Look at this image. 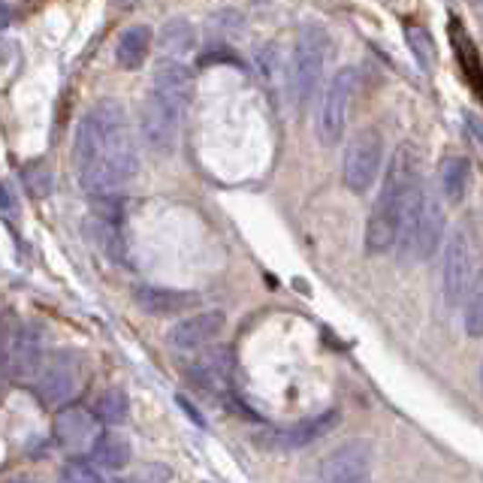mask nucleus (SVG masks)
Returning <instances> with one entry per match:
<instances>
[{"mask_svg":"<svg viewBox=\"0 0 483 483\" xmlns=\"http://www.w3.org/2000/svg\"><path fill=\"white\" fill-rule=\"evenodd\" d=\"M73 164L85 194L121 191L134 182L139 157L127 109L118 100H100L85 112L73 139Z\"/></svg>","mask_w":483,"mask_h":483,"instance_id":"obj_1","label":"nucleus"},{"mask_svg":"<svg viewBox=\"0 0 483 483\" xmlns=\"http://www.w3.org/2000/svg\"><path fill=\"white\" fill-rule=\"evenodd\" d=\"M420 176V166H417V151L411 142H402L399 148L393 151L390 157V169H387V178L381 185V194L372 206V215L366 221V251L368 254H387L396 248V236H399V217H402V203L405 194L414 178Z\"/></svg>","mask_w":483,"mask_h":483,"instance_id":"obj_2","label":"nucleus"},{"mask_svg":"<svg viewBox=\"0 0 483 483\" xmlns=\"http://www.w3.org/2000/svg\"><path fill=\"white\" fill-rule=\"evenodd\" d=\"M444 239V206L438 203L423 176H417L402 203L399 236L396 245H402V254L408 260H429Z\"/></svg>","mask_w":483,"mask_h":483,"instance_id":"obj_3","label":"nucleus"},{"mask_svg":"<svg viewBox=\"0 0 483 483\" xmlns=\"http://www.w3.org/2000/svg\"><path fill=\"white\" fill-rule=\"evenodd\" d=\"M327 52H329V36L320 25H306L297 36L293 45V58H290V94L293 103L299 109H306L311 97L317 94L320 75L327 67Z\"/></svg>","mask_w":483,"mask_h":483,"instance_id":"obj_4","label":"nucleus"},{"mask_svg":"<svg viewBox=\"0 0 483 483\" xmlns=\"http://www.w3.org/2000/svg\"><path fill=\"white\" fill-rule=\"evenodd\" d=\"M85 381H88V366L85 357L75 350H52L43 357L40 372H36V396L45 408H61V405L73 402L82 393Z\"/></svg>","mask_w":483,"mask_h":483,"instance_id":"obj_5","label":"nucleus"},{"mask_svg":"<svg viewBox=\"0 0 483 483\" xmlns=\"http://www.w3.org/2000/svg\"><path fill=\"white\" fill-rule=\"evenodd\" d=\"M43 357L45 347L40 329L15 320V315H6V320H0V368L13 381H34Z\"/></svg>","mask_w":483,"mask_h":483,"instance_id":"obj_6","label":"nucleus"},{"mask_svg":"<svg viewBox=\"0 0 483 483\" xmlns=\"http://www.w3.org/2000/svg\"><path fill=\"white\" fill-rule=\"evenodd\" d=\"M384 148L387 146H384L381 130H375V127H363L350 136L347 148H345L342 178L354 194H368V187L377 182L381 164H384Z\"/></svg>","mask_w":483,"mask_h":483,"instance_id":"obj_7","label":"nucleus"},{"mask_svg":"<svg viewBox=\"0 0 483 483\" xmlns=\"http://www.w3.org/2000/svg\"><path fill=\"white\" fill-rule=\"evenodd\" d=\"M357 85V70L345 67L338 70L333 79L327 82L324 94H320V109H317V139L327 148H333L342 142V134L347 127V112H350V97H354Z\"/></svg>","mask_w":483,"mask_h":483,"instance_id":"obj_8","label":"nucleus"},{"mask_svg":"<svg viewBox=\"0 0 483 483\" xmlns=\"http://www.w3.org/2000/svg\"><path fill=\"white\" fill-rule=\"evenodd\" d=\"M178 121H182V109L176 103L164 100L155 91L146 94L139 109V127H142V139H146V146L155 155H169L176 148Z\"/></svg>","mask_w":483,"mask_h":483,"instance_id":"obj_9","label":"nucleus"},{"mask_svg":"<svg viewBox=\"0 0 483 483\" xmlns=\"http://www.w3.org/2000/svg\"><path fill=\"white\" fill-rule=\"evenodd\" d=\"M444 299L448 306L466 302L471 284H475V254H471L468 236L462 230H453L444 242Z\"/></svg>","mask_w":483,"mask_h":483,"instance_id":"obj_10","label":"nucleus"},{"mask_svg":"<svg viewBox=\"0 0 483 483\" xmlns=\"http://www.w3.org/2000/svg\"><path fill=\"white\" fill-rule=\"evenodd\" d=\"M97 435H100V420L94 417V411L73 402L61 405L58 417H55V438H58L61 450H67L70 457H85V453H91Z\"/></svg>","mask_w":483,"mask_h":483,"instance_id":"obj_11","label":"nucleus"},{"mask_svg":"<svg viewBox=\"0 0 483 483\" xmlns=\"http://www.w3.org/2000/svg\"><path fill=\"white\" fill-rule=\"evenodd\" d=\"M338 423H342V414H338V411H324L317 417H308V420L284 426V429L263 432L260 444H267V448H278V450H299V448L315 444L317 438H324V435H329Z\"/></svg>","mask_w":483,"mask_h":483,"instance_id":"obj_12","label":"nucleus"},{"mask_svg":"<svg viewBox=\"0 0 483 483\" xmlns=\"http://www.w3.org/2000/svg\"><path fill=\"white\" fill-rule=\"evenodd\" d=\"M372 475V450L366 441H350L333 450L320 466V480L327 483H359Z\"/></svg>","mask_w":483,"mask_h":483,"instance_id":"obj_13","label":"nucleus"},{"mask_svg":"<svg viewBox=\"0 0 483 483\" xmlns=\"http://www.w3.org/2000/svg\"><path fill=\"white\" fill-rule=\"evenodd\" d=\"M226 327V315L217 308L208 311H194L191 317L178 320V324L169 329V345L178 350H196L208 345L212 338H217Z\"/></svg>","mask_w":483,"mask_h":483,"instance_id":"obj_14","label":"nucleus"},{"mask_svg":"<svg viewBox=\"0 0 483 483\" xmlns=\"http://www.w3.org/2000/svg\"><path fill=\"white\" fill-rule=\"evenodd\" d=\"M136 302L142 311H148V315H155V317H178V315H185V311H194L200 306V293L142 284V287H136Z\"/></svg>","mask_w":483,"mask_h":483,"instance_id":"obj_15","label":"nucleus"},{"mask_svg":"<svg viewBox=\"0 0 483 483\" xmlns=\"http://www.w3.org/2000/svg\"><path fill=\"white\" fill-rule=\"evenodd\" d=\"M151 91L160 94L164 100L176 103L178 109H185L194 97V73L191 67H185L178 58H166L155 67L151 75Z\"/></svg>","mask_w":483,"mask_h":483,"instance_id":"obj_16","label":"nucleus"},{"mask_svg":"<svg viewBox=\"0 0 483 483\" xmlns=\"http://www.w3.org/2000/svg\"><path fill=\"white\" fill-rule=\"evenodd\" d=\"M471 182V160L466 155H448L438 166V187L448 203H462Z\"/></svg>","mask_w":483,"mask_h":483,"instance_id":"obj_17","label":"nucleus"},{"mask_svg":"<svg viewBox=\"0 0 483 483\" xmlns=\"http://www.w3.org/2000/svg\"><path fill=\"white\" fill-rule=\"evenodd\" d=\"M151 43H155V34H151L148 25L127 27V31L118 36V49H116L118 64L125 70H139L142 64H146V58H148Z\"/></svg>","mask_w":483,"mask_h":483,"instance_id":"obj_18","label":"nucleus"},{"mask_svg":"<svg viewBox=\"0 0 483 483\" xmlns=\"http://www.w3.org/2000/svg\"><path fill=\"white\" fill-rule=\"evenodd\" d=\"M130 457H134V448H130V441L118 432H100L91 448V459L97 462L100 468H109V471L130 466Z\"/></svg>","mask_w":483,"mask_h":483,"instance_id":"obj_19","label":"nucleus"},{"mask_svg":"<svg viewBox=\"0 0 483 483\" xmlns=\"http://www.w3.org/2000/svg\"><path fill=\"white\" fill-rule=\"evenodd\" d=\"M157 45H160V52L173 55V58H182V55L194 52V45H196L194 25L187 22V18H173V22H166L160 27Z\"/></svg>","mask_w":483,"mask_h":483,"instance_id":"obj_20","label":"nucleus"},{"mask_svg":"<svg viewBox=\"0 0 483 483\" xmlns=\"http://www.w3.org/2000/svg\"><path fill=\"white\" fill-rule=\"evenodd\" d=\"M127 414H130V399H127V393L121 390V387H109L106 393H100L97 405H94V417H97L100 423H106V426L125 423Z\"/></svg>","mask_w":483,"mask_h":483,"instance_id":"obj_21","label":"nucleus"},{"mask_svg":"<svg viewBox=\"0 0 483 483\" xmlns=\"http://www.w3.org/2000/svg\"><path fill=\"white\" fill-rule=\"evenodd\" d=\"M22 178H25L27 194L36 196V200H45V196L52 194L55 173H52V166H49V160H45V157L27 160L25 169H22Z\"/></svg>","mask_w":483,"mask_h":483,"instance_id":"obj_22","label":"nucleus"},{"mask_svg":"<svg viewBox=\"0 0 483 483\" xmlns=\"http://www.w3.org/2000/svg\"><path fill=\"white\" fill-rule=\"evenodd\" d=\"M94 233H97V245L103 251L109 254L116 263H125L127 260V245H125V236H121L118 224L112 221V217H94Z\"/></svg>","mask_w":483,"mask_h":483,"instance_id":"obj_23","label":"nucleus"},{"mask_svg":"<svg viewBox=\"0 0 483 483\" xmlns=\"http://www.w3.org/2000/svg\"><path fill=\"white\" fill-rule=\"evenodd\" d=\"M405 40H408L411 45V52H414V61L420 64L423 70H432L435 67V40H432V34L426 31L423 25H414L408 22L405 25Z\"/></svg>","mask_w":483,"mask_h":483,"instance_id":"obj_24","label":"nucleus"},{"mask_svg":"<svg viewBox=\"0 0 483 483\" xmlns=\"http://www.w3.org/2000/svg\"><path fill=\"white\" fill-rule=\"evenodd\" d=\"M61 478L70 480V483H97V480H103V468L94 459L73 457L67 466H64Z\"/></svg>","mask_w":483,"mask_h":483,"instance_id":"obj_25","label":"nucleus"},{"mask_svg":"<svg viewBox=\"0 0 483 483\" xmlns=\"http://www.w3.org/2000/svg\"><path fill=\"white\" fill-rule=\"evenodd\" d=\"M453 36V34H450ZM453 43H457V49H459V64L466 67L468 73V82H471V88H475L480 94V67H478V52H475V45L468 43V36L466 31H462V43L453 36Z\"/></svg>","mask_w":483,"mask_h":483,"instance_id":"obj_26","label":"nucleus"},{"mask_svg":"<svg viewBox=\"0 0 483 483\" xmlns=\"http://www.w3.org/2000/svg\"><path fill=\"white\" fill-rule=\"evenodd\" d=\"M466 302H468V308H466V315H462V327H466V333H468L471 338H480V333H483V308H480V290H478V287H475V290H468Z\"/></svg>","mask_w":483,"mask_h":483,"instance_id":"obj_27","label":"nucleus"},{"mask_svg":"<svg viewBox=\"0 0 483 483\" xmlns=\"http://www.w3.org/2000/svg\"><path fill=\"white\" fill-rule=\"evenodd\" d=\"M178 405H182V408L187 411V417H191V420H194L196 426H206V420H203V417H200V411H196V408H194V405L185 399V396H178Z\"/></svg>","mask_w":483,"mask_h":483,"instance_id":"obj_28","label":"nucleus"},{"mask_svg":"<svg viewBox=\"0 0 483 483\" xmlns=\"http://www.w3.org/2000/svg\"><path fill=\"white\" fill-rule=\"evenodd\" d=\"M9 22H13V13H9L6 4H0V31H4V27H9Z\"/></svg>","mask_w":483,"mask_h":483,"instance_id":"obj_29","label":"nucleus"},{"mask_svg":"<svg viewBox=\"0 0 483 483\" xmlns=\"http://www.w3.org/2000/svg\"><path fill=\"white\" fill-rule=\"evenodd\" d=\"M0 206H4V208H13V200H9V191H6L4 185H0Z\"/></svg>","mask_w":483,"mask_h":483,"instance_id":"obj_30","label":"nucleus"},{"mask_svg":"<svg viewBox=\"0 0 483 483\" xmlns=\"http://www.w3.org/2000/svg\"><path fill=\"white\" fill-rule=\"evenodd\" d=\"M471 6H480V0H471Z\"/></svg>","mask_w":483,"mask_h":483,"instance_id":"obj_31","label":"nucleus"},{"mask_svg":"<svg viewBox=\"0 0 483 483\" xmlns=\"http://www.w3.org/2000/svg\"><path fill=\"white\" fill-rule=\"evenodd\" d=\"M31 4H36V0H31Z\"/></svg>","mask_w":483,"mask_h":483,"instance_id":"obj_32","label":"nucleus"}]
</instances>
